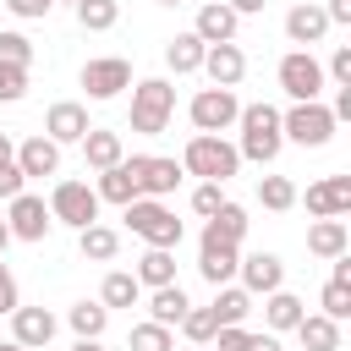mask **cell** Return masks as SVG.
<instances>
[{
    "label": "cell",
    "mask_w": 351,
    "mask_h": 351,
    "mask_svg": "<svg viewBox=\"0 0 351 351\" xmlns=\"http://www.w3.org/2000/svg\"><path fill=\"white\" fill-rule=\"evenodd\" d=\"M126 170H132L137 197H159V203H165V197L181 186V176H186L176 159H159V154H132V159H126Z\"/></svg>",
    "instance_id": "obj_7"
},
{
    "label": "cell",
    "mask_w": 351,
    "mask_h": 351,
    "mask_svg": "<svg viewBox=\"0 0 351 351\" xmlns=\"http://www.w3.org/2000/svg\"><path fill=\"white\" fill-rule=\"evenodd\" d=\"M346 241H351V236H346V219H318V225L307 230V252H313V258H340Z\"/></svg>",
    "instance_id": "obj_27"
},
{
    "label": "cell",
    "mask_w": 351,
    "mask_h": 351,
    "mask_svg": "<svg viewBox=\"0 0 351 351\" xmlns=\"http://www.w3.org/2000/svg\"><path fill=\"white\" fill-rule=\"evenodd\" d=\"M11 340H16L22 351L49 346V340H55V313H49V307H16V313H11Z\"/></svg>",
    "instance_id": "obj_14"
},
{
    "label": "cell",
    "mask_w": 351,
    "mask_h": 351,
    "mask_svg": "<svg viewBox=\"0 0 351 351\" xmlns=\"http://www.w3.org/2000/svg\"><path fill=\"white\" fill-rule=\"evenodd\" d=\"M44 137H49V143H82V137H88V110H82L77 99L49 104V115H44Z\"/></svg>",
    "instance_id": "obj_15"
},
{
    "label": "cell",
    "mask_w": 351,
    "mask_h": 351,
    "mask_svg": "<svg viewBox=\"0 0 351 351\" xmlns=\"http://www.w3.org/2000/svg\"><path fill=\"white\" fill-rule=\"evenodd\" d=\"M329 280H340V285H351V258H346V252L335 258V274H329Z\"/></svg>",
    "instance_id": "obj_49"
},
{
    "label": "cell",
    "mask_w": 351,
    "mask_h": 351,
    "mask_svg": "<svg viewBox=\"0 0 351 351\" xmlns=\"http://www.w3.org/2000/svg\"><path fill=\"white\" fill-rule=\"evenodd\" d=\"M82 88H88V99H115V93H126V88H132V60H121V55L88 60V66H82Z\"/></svg>",
    "instance_id": "obj_10"
},
{
    "label": "cell",
    "mask_w": 351,
    "mask_h": 351,
    "mask_svg": "<svg viewBox=\"0 0 351 351\" xmlns=\"http://www.w3.org/2000/svg\"><path fill=\"white\" fill-rule=\"evenodd\" d=\"M324 318H351V285H340V280H329L324 285Z\"/></svg>",
    "instance_id": "obj_38"
},
{
    "label": "cell",
    "mask_w": 351,
    "mask_h": 351,
    "mask_svg": "<svg viewBox=\"0 0 351 351\" xmlns=\"http://www.w3.org/2000/svg\"><path fill=\"white\" fill-rule=\"evenodd\" d=\"M203 49H208V44H203L197 33H176V38L165 44V66H170L176 77H186V71H203Z\"/></svg>",
    "instance_id": "obj_23"
},
{
    "label": "cell",
    "mask_w": 351,
    "mask_h": 351,
    "mask_svg": "<svg viewBox=\"0 0 351 351\" xmlns=\"http://www.w3.org/2000/svg\"><path fill=\"white\" fill-rule=\"evenodd\" d=\"M82 159H88L93 170H115V165L126 159V148H121V132L88 126V137H82Z\"/></svg>",
    "instance_id": "obj_21"
},
{
    "label": "cell",
    "mask_w": 351,
    "mask_h": 351,
    "mask_svg": "<svg viewBox=\"0 0 351 351\" xmlns=\"http://www.w3.org/2000/svg\"><path fill=\"white\" fill-rule=\"evenodd\" d=\"M236 269H241V280H247V285H241L247 296H252V291H263V296H269V291H280V285H285V263H280L274 252H247Z\"/></svg>",
    "instance_id": "obj_17"
},
{
    "label": "cell",
    "mask_w": 351,
    "mask_h": 351,
    "mask_svg": "<svg viewBox=\"0 0 351 351\" xmlns=\"http://www.w3.org/2000/svg\"><path fill=\"white\" fill-rule=\"evenodd\" d=\"M247 351H280L274 335H247Z\"/></svg>",
    "instance_id": "obj_47"
},
{
    "label": "cell",
    "mask_w": 351,
    "mask_h": 351,
    "mask_svg": "<svg viewBox=\"0 0 351 351\" xmlns=\"http://www.w3.org/2000/svg\"><path fill=\"white\" fill-rule=\"evenodd\" d=\"M302 296H291V291H269V302H263V324L280 335V329H296L302 324Z\"/></svg>",
    "instance_id": "obj_29"
},
{
    "label": "cell",
    "mask_w": 351,
    "mask_h": 351,
    "mask_svg": "<svg viewBox=\"0 0 351 351\" xmlns=\"http://www.w3.org/2000/svg\"><path fill=\"white\" fill-rule=\"evenodd\" d=\"M66 318H71L77 340H99V335H104V324H110V307H104V302H77Z\"/></svg>",
    "instance_id": "obj_32"
},
{
    "label": "cell",
    "mask_w": 351,
    "mask_h": 351,
    "mask_svg": "<svg viewBox=\"0 0 351 351\" xmlns=\"http://www.w3.org/2000/svg\"><path fill=\"white\" fill-rule=\"evenodd\" d=\"M27 93V66H5L0 60V104H16Z\"/></svg>",
    "instance_id": "obj_40"
},
{
    "label": "cell",
    "mask_w": 351,
    "mask_h": 351,
    "mask_svg": "<svg viewBox=\"0 0 351 351\" xmlns=\"http://www.w3.org/2000/svg\"><path fill=\"white\" fill-rule=\"evenodd\" d=\"M307 214H318V219L351 214V176H324V181H313V186H307Z\"/></svg>",
    "instance_id": "obj_13"
},
{
    "label": "cell",
    "mask_w": 351,
    "mask_h": 351,
    "mask_svg": "<svg viewBox=\"0 0 351 351\" xmlns=\"http://www.w3.org/2000/svg\"><path fill=\"white\" fill-rule=\"evenodd\" d=\"M219 203H225V186H219V181H203V186L192 192V214H203V219H214Z\"/></svg>",
    "instance_id": "obj_41"
},
{
    "label": "cell",
    "mask_w": 351,
    "mask_h": 351,
    "mask_svg": "<svg viewBox=\"0 0 351 351\" xmlns=\"http://www.w3.org/2000/svg\"><path fill=\"white\" fill-rule=\"evenodd\" d=\"M71 351H104V346H99V340H77Z\"/></svg>",
    "instance_id": "obj_52"
},
{
    "label": "cell",
    "mask_w": 351,
    "mask_h": 351,
    "mask_svg": "<svg viewBox=\"0 0 351 351\" xmlns=\"http://www.w3.org/2000/svg\"><path fill=\"white\" fill-rule=\"evenodd\" d=\"M71 5H77V0H71Z\"/></svg>",
    "instance_id": "obj_56"
},
{
    "label": "cell",
    "mask_w": 351,
    "mask_h": 351,
    "mask_svg": "<svg viewBox=\"0 0 351 351\" xmlns=\"http://www.w3.org/2000/svg\"><path fill=\"white\" fill-rule=\"evenodd\" d=\"M0 60H5V66H27V60H33V38L0 27Z\"/></svg>",
    "instance_id": "obj_39"
},
{
    "label": "cell",
    "mask_w": 351,
    "mask_h": 351,
    "mask_svg": "<svg viewBox=\"0 0 351 351\" xmlns=\"http://www.w3.org/2000/svg\"><path fill=\"white\" fill-rule=\"evenodd\" d=\"M186 307H192V302H186V291H181V285H159V291H154V302H148V313H154L148 324L176 329V324L186 318Z\"/></svg>",
    "instance_id": "obj_28"
},
{
    "label": "cell",
    "mask_w": 351,
    "mask_h": 351,
    "mask_svg": "<svg viewBox=\"0 0 351 351\" xmlns=\"http://www.w3.org/2000/svg\"><path fill=\"white\" fill-rule=\"evenodd\" d=\"M181 170H186V176H203V181H219V186H225V181L241 170V154H236V143L197 132V137L186 143V154H181Z\"/></svg>",
    "instance_id": "obj_2"
},
{
    "label": "cell",
    "mask_w": 351,
    "mask_h": 351,
    "mask_svg": "<svg viewBox=\"0 0 351 351\" xmlns=\"http://www.w3.org/2000/svg\"><path fill=\"white\" fill-rule=\"evenodd\" d=\"M49 219H60V225H71V230L93 225V219H99L93 186H88V181H55V192H49Z\"/></svg>",
    "instance_id": "obj_8"
},
{
    "label": "cell",
    "mask_w": 351,
    "mask_h": 351,
    "mask_svg": "<svg viewBox=\"0 0 351 351\" xmlns=\"http://www.w3.org/2000/svg\"><path fill=\"white\" fill-rule=\"evenodd\" d=\"M126 225H132V236H143L148 247H165V252L181 247V219H176L159 197H132V203H126Z\"/></svg>",
    "instance_id": "obj_4"
},
{
    "label": "cell",
    "mask_w": 351,
    "mask_h": 351,
    "mask_svg": "<svg viewBox=\"0 0 351 351\" xmlns=\"http://www.w3.org/2000/svg\"><path fill=\"white\" fill-rule=\"evenodd\" d=\"M181 329H186V340H192V346H208L219 324H214V313H208V307H186V318H181Z\"/></svg>",
    "instance_id": "obj_36"
},
{
    "label": "cell",
    "mask_w": 351,
    "mask_h": 351,
    "mask_svg": "<svg viewBox=\"0 0 351 351\" xmlns=\"http://www.w3.org/2000/svg\"><path fill=\"white\" fill-rule=\"evenodd\" d=\"M16 170H22V176H55V170H60V143H49L44 132L27 137V143L16 148Z\"/></svg>",
    "instance_id": "obj_20"
},
{
    "label": "cell",
    "mask_w": 351,
    "mask_h": 351,
    "mask_svg": "<svg viewBox=\"0 0 351 351\" xmlns=\"http://www.w3.org/2000/svg\"><path fill=\"white\" fill-rule=\"evenodd\" d=\"M236 126H241V148H236L241 159L269 165V159L285 148V137H280V110H274V104H241Z\"/></svg>",
    "instance_id": "obj_1"
},
{
    "label": "cell",
    "mask_w": 351,
    "mask_h": 351,
    "mask_svg": "<svg viewBox=\"0 0 351 351\" xmlns=\"http://www.w3.org/2000/svg\"><path fill=\"white\" fill-rule=\"evenodd\" d=\"M22 181H27V176H22V170H16V165H5V170H0V197H5V203H11V197H16V192H22Z\"/></svg>",
    "instance_id": "obj_45"
},
{
    "label": "cell",
    "mask_w": 351,
    "mask_h": 351,
    "mask_svg": "<svg viewBox=\"0 0 351 351\" xmlns=\"http://www.w3.org/2000/svg\"><path fill=\"white\" fill-rule=\"evenodd\" d=\"M154 5H186V0H154Z\"/></svg>",
    "instance_id": "obj_54"
},
{
    "label": "cell",
    "mask_w": 351,
    "mask_h": 351,
    "mask_svg": "<svg viewBox=\"0 0 351 351\" xmlns=\"http://www.w3.org/2000/svg\"><path fill=\"white\" fill-rule=\"evenodd\" d=\"M5 165H16V148H11V137L0 132V170H5Z\"/></svg>",
    "instance_id": "obj_50"
},
{
    "label": "cell",
    "mask_w": 351,
    "mask_h": 351,
    "mask_svg": "<svg viewBox=\"0 0 351 351\" xmlns=\"http://www.w3.org/2000/svg\"><path fill=\"white\" fill-rule=\"evenodd\" d=\"M5 247H11V225L0 219V252H5Z\"/></svg>",
    "instance_id": "obj_51"
},
{
    "label": "cell",
    "mask_w": 351,
    "mask_h": 351,
    "mask_svg": "<svg viewBox=\"0 0 351 351\" xmlns=\"http://www.w3.org/2000/svg\"><path fill=\"white\" fill-rule=\"evenodd\" d=\"M93 197H99V203H121V208H126V203L137 197V186H132V170H126V159H121L115 170H99V186H93Z\"/></svg>",
    "instance_id": "obj_30"
},
{
    "label": "cell",
    "mask_w": 351,
    "mask_h": 351,
    "mask_svg": "<svg viewBox=\"0 0 351 351\" xmlns=\"http://www.w3.org/2000/svg\"><path fill=\"white\" fill-rule=\"evenodd\" d=\"M77 22L88 33H110L121 22V0H77Z\"/></svg>",
    "instance_id": "obj_33"
},
{
    "label": "cell",
    "mask_w": 351,
    "mask_h": 351,
    "mask_svg": "<svg viewBox=\"0 0 351 351\" xmlns=\"http://www.w3.org/2000/svg\"><path fill=\"white\" fill-rule=\"evenodd\" d=\"M296 340H302V351H340V324L324 313H302Z\"/></svg>",
    "instance_id": "obj_22"
},
{
    "label": "cell",
    "mask_w": 351,
    "mask_h": 351,
    "mask_svg": "<svg viewBox=\"0 0 351 351\" xmlns=\"http://www.w3.org/2000/svg\"><path fill=\"white\" fill-rule=\"evenodd\" d=\"M77 247H82V258H93V263H110L115 252H121V230H110V225H82L77 230Z\"/></svg>",
    "instance_id": "obj_25"
},
{
    "label": "cell",
    "mask_w": 351,
    "mask_h": 351,
    "mask_svg": "<svg viewBox=\"0 0 351 351\" xmlns=\"http://www.w3.org/2000/svg\"><path fill=\"white\" fill-rule=\"evenodd\" d=\"M236 22H241V16H236L225 0H214V5L197 11V27H192V33H197L203 44H236Z\"/></svg>",
    "instance_id": "obj_19"
},
{
    "label": "cell",
    "mask_w": 351,
    "mask_h": 351,
    "mask_svg": "<svg viewBox=\"0 0 351 351\" xmlns=\"http://www.w3.org/2000/svg\"><path fill=\"white\" fill-rule=\"evenodd\" d=\"M324 16H329V27H335V22H351V0H329Z\"/></svg>",
    "instance_id": "obj_46"
},
{
    "label": "cell",
    "mask_w": 351,
    "mask_h": 351,
    "mask_svg": "<svg viewBox=\"0 0 351 351\" xmlns=\"http://www.w3.org/2000/svg\"><path fill=\"white\" fill-rule=\"evenodd\" d=\"M0 351H22V346H16V340H0Z\"/></svg>",
    "instance_id": "obj_53"
},
{
    "label": "cell",
    "mask_w": 351,
    "mask_h": 351,
    "mask_svg": "<svg viewBox=\"0 0 351 351\" xmlns=\"http://www.w3.org/2000/svg\"><path fill=\"white\" fill-rule=\"evenodd\" d=\"M208 313H214V324H219V329H225V324H247L252 296H247L241 285H219V291H214V302H208Z\"/></svg>",
    "instance_id": "obj_26"
},
{
    "label": "cell",
    "mask_w": 351,
    "mask_h": 351,
    "mask_svg": "<svg viewBox=\"0 0 351 351\" xmlns=\"http://www.w3.org/2000/svg\"><path fill=\"white\" fill-rule=\"evenodd\" d=\"M192 351H208V346H192Z\"/></svg>",
    "instance_id": "obj_55"
},
{
    "label": "cell",
    "mask_w": 351,
    "mask_h": 351,
    "mask_svg": "<svg viewBox=\"0 0 351 351\" xmlns=\"http://www.w3.org/2000/svg\"><path fill=\"white\" fill-rule=\"evenodd\" d=\"M186 115H192V126H197V132L219 137L225 126H236V115H241V99H236V88H203V93H192Z\"/></svg>",
    "instance_id": "obj_6"
},
{
    "label": "cell",
    "mask_w": 351,
    "mask_h": 351,
    "mask_svg": "<svg viewBox=\"0 0 351 351\" xmlns=\"http://www.w3.org/2000/svg\"><path fill=\"white\" fill-rule=\"evenodd\" d=\"M203 230H208V236H219V241H230V247H241V236H247V208L225 197V203H219V214H214Z\"/></svg>",
    "instance_id": "obj_31"
},
{
    "label": "cell",
    "mask_w": 351,
    "mask_h": 351,
    "mask_svg": "<svg viewBox=\"0 0 351 351\" xmlns=\"http://www.w3.org/2000/svg\"><path fill=\"white\" fill-rule=\"evenodd\" d=\"M329 77H335V88H351V44H340L329 55Z\"/></svg>",
    "instance_id": "obj_42"
},
{
    "label": "cell",
    "mask_w": 351,
    "mask_h": 351,
    "mask_svg": "<svg viewBox=\"0 0 351 351\" xmlns=\"http://www.w3.org/2000/svg\"><path fill=\"white\" fill-rule=\"evenodd\" d=\"M324 33H329V16H324V5L302 0V5H291V11H285V38H291V44H318Z\"/></svg>",
    "instance_id": "obj_18"
},
{
    "label": "cell",
    "mask_w": 351,
    "mask_h": 351,
    "mask_svg": "<svg viewBox=\"0 0 351 351\" xmlns=\"http://www.w3.org/2000/svg\"><path fill=\"white\" fill-rule=\"evenodd\" d=\"M258 203L274 208V214H285V208L296 203V181H291V176H263V181H258Z\"/></svg>",
    "instance_id": "obj_34"
},
{
    "label": "cell",
    "mask_w": 351,
    "mask_h": 351,
    "mask_svg": "<svg viewBox=\"0 0 351 351\" xmlns=\"http://www.w3.org/2000/svg\"><path fill=\"white\" fill-rule=\"evenodd\" d=\"M132 280L137 285H176V252H165V247H148L143 258H137V269H132Z\"/></svg>",
    "instance_id": "obj_24"
},
{
    "label": "cell",
    "mask_w": 351,
    "mask_h": 351,
    "mask_svg": "<svg viewBox=\"0 0 351 351\" xmlns=\"http://www.w3.org/2000/svg\"><path fill=\"white\" fill-rule=\"evenodd\" d=\"M132 351H170V329L165 324H132Z\"/></svg>",
    "instance_id": "obj_37"
},
{
    "label": "cell",
    "mask_w": 351,
    "mask_h": 351,
    "mask_svg": "<svg viewBox=\"0 0 351 351\" xmlns=\"http://www.w3.org/2000/svg\"><path fill=\"white\" fill-rule=\"evenodd\" d=\"M280 88H285L296 104H313V99L324 93V66L313 60V49H291V55L280 60Z\"/></svg>",
    "instance_id": "obj_9"
},
{
    "label": "cell",
    "mask_w": 351,
    "mask_h": 351,
    "mask_svg": "<svg viewBox=\"0 0 351 351\" xmlns=\"http://www.w3.org/2000/svg\"><path fill=\"white\" fill-rule=\"evenodd\" d=\"M225 5H230V11H236V16H252V11H263V5H269V0H225Z\"/></svg>",
    "instance_id": "obj_48"
},
{
    "label": "cell",
    "mask_w": 351,
    "mask_h": 351,
    "mask_svg": "<svg viewBox=\"0 0 351 351\" xmlns=\"http://www.w3.org/2000/svg\"><path fill=\"white\" fill-rule=\"evenodd\" d=\"M49 5H55V0H5V11H11V16H27V22H33V16H49Z\"/></svg>",
    "instance_id": "obj_44"
},
{
    "label": "cell",
    "mask_w": 351,
    "mask_h": 351,
    "mask_svg": "<svg viewBox=\"0 0 351 351\" xmlns=\"http://www.w3.org/2000/svg\"><path fill=\"white\" fill-rule=\"evenodd\" d=\"M203 71H208L214 88H236V82L247 77V55H241L236 44H208V49H203Z\"/></svg>",
    "instance_id": "obj_16"
},
{
    "label": "cell",
    "mask_w": 351,
    "mask_h": 351,
    "mask_svg": "<svg viewBox=\"0 0 351 351\" xmlns=\"http://www.w3.org/2000/svg\"><path fill=\"white\" fill-rule=\"evenodd\" d=\"M16 307H22V296H16V274H11V269H5V263H0V313H5V318H11V313H16Z\"/></svg>",
    "instance_id": "obj_43"
},
{
    "label": "cell",
    "mask_w": 351,
    "mask_h": 351,
    "mask_svg": "<svg viewBox=\"0 0 351 351\" xmlns=\"http://www.w3.org/2000/svg\"><path fill=\"white\" fill-rule=\"evenodd\" d=\"M5 225H11V241H44L49 236V203L44 197H33V192H16L11 197V214H5Z\"/></svg>",
    "instance_id": "obj_11"
},
{
    "label": "cell",
    "mask_w": 351,
    "mask_h": 351,
    "mask_svg": "<svg viewBox=\"0 0 351 351\" xmlns=\"http://www.w3.org/2000/svg\"><path fill=\"white\" fill-rule=\"evenodd\" d=\"M236 263H241V247H230V241H219V236H208V230H203V247H197V274H203L214 291H219V285H230Z\"/></svg>",
    "instance_id": "obj_12"
},
{
    "label": "cell",
    "mask_w": 351,
    "mask_h": 351,
    "mask_svg": "<svg viewBox=\"0 0 351 351\" xmlns=\"http://www.w3.org/2000/svg\"><path fill=\"white\" fill-rule=\"evenodd\" d=\"M137 296H143V285H137V280H132L126 269L104 274V291H99V302H104V307H132Z\"/></svg>",
    "instance_id": "obj_35"
},
{
    "label": "cell",
    "mask_w": 351,
    "mask_h": 351,
    "mask_svg": "<svg viewBox=\"0 0 351 351\" xmlns=\"http://www.w3.org/2000/svg\"><path fill=\"white\" fill-rule=\"evenodd\" d=\"M280 137H291V143H302V148H324L329 137H335V115H329V104H291L285 115H280Z\"/></svg>",
    "instance_id": "obj_5"
},
{
    "label": "cell",
    "mask_w": 351,
    "mask_h": 351,
    "mask_svg": "<svg viewBox=\"0 0 351 351\" xmlns=\"http://www.w3.org/2000/svg\"><path fill=\"white\" fill-rule=\"evenodd\" d=\"M170 115H176V88H170L165 77H143V82L132 88V132L159 137V132L170 126Z\"/></svg>",
    "instance_id": "obj_3"
}]
</instances>
